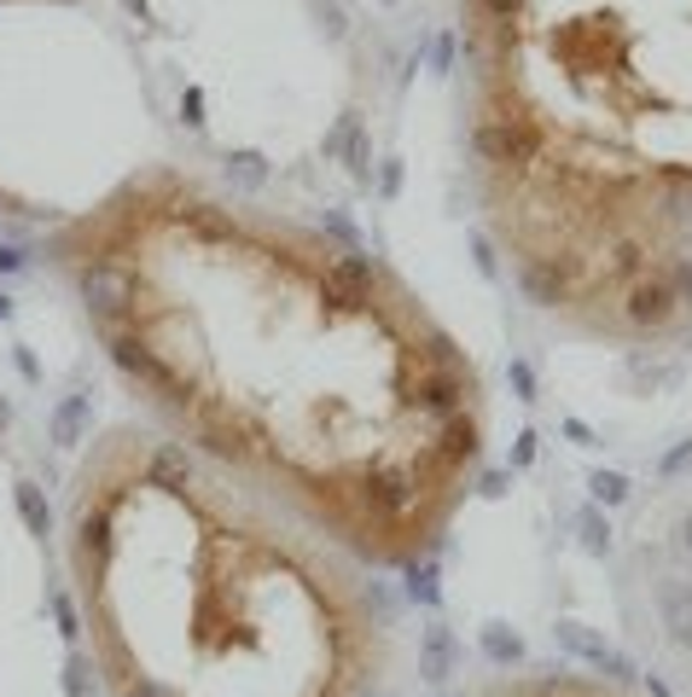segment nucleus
I'll return each mask as SVG.
<instances>
[{
    "label": "nucleus",
    "instance_id": "obj_5",
    "mask_svg": "<svg viewBox=\"0 0 692 697\" xmlns=\"http://www.w3.org/2000/svg\"><path fill=\"white\" fill-rule=\"evenodd\" d=\"M0 7H24V0H0Z\"/></svg>",
    "mask_w": 692,
    "mask_h": 697
},
{
    "label": "nucleus",
    "instance_id": "obj_4",
    "mask_svg": "<svg viewBox=\"0 0 692 697\" xmlns=\"http://www.w3.org/2000/svg\"><path fill=\"white\" fill-rule=\"evenodd\" d=\"M658 610H663L669 640L692 651V587H686V582H675V576L658 582Z\"/></svg>",
    "mask_w": 692,
    "mask_h": 697
},
{
    "label": "nucleus",
    "instance_id": "obj_3",
    "mask_svg": "<svg viewBox=\"0 0 692 697\" xmlns=\"http://www.w3.org/2000/svg\"><path fill=\"white\" fill-rule=\"evenodd\" d=\"M338 552L152 430L94 442L65 506L76 628L117 697H366L384 610Z\"/></svg>",
    "mask_w": 692,
    "mask_h": 697
},
{
    "label": "nucleus",
    "instance_id": "obj_2",
    "mask_svg": "<svg viewBox=\"0 0 692 697\" xmlns=\"http://www.w3.org/2000/svg\"><path fill=\"white\" fill-rule=\"evenodd\" d=\"M483 239L587 338L692 325V0H460Z\"/></svg>",
    "mask_w": 692,
    "mask_h": 697
},
{
    "label": "nucleus",
    "instance_id": "obj_1",
    "mask_svg": "<svg viewBox=\"0 0 692 697\" xmlns=\"http://www.w3.org/2000/svg\"><path fill=\"white\" fill-rule=\"evenodd\" d=\"M47 262L180 447L366 564L431 558L483 465V384L378 256L140 169Z\"/></svg>",
    "mask_w": 692,
    "mask_h": 697
}]
</instances>
